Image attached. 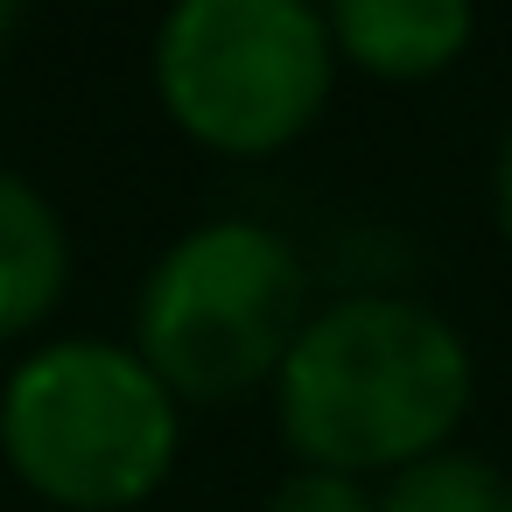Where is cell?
<instances>
[{"mask_svg": "<svg viewBox=\"0 0 512 512\" xmlns=\"http://www.w3.org/2000/svg\"><path fill=\"white\" fill-rule=\"evenodd\" d=\"M267 393L302 470L365 484L456 442L477 400V358L463 330L414 295H344L309 309Z\"/></svg>", "mask_w": 512, "mask_h": 512, "instance_id": "1", "label": "cell"}, {"mask_svg": "<svg viewBox=\"0 0 512 512\" xmlns=\"http://www.w3.org/2000/svg\"><path fill=\"white\" fill-rule=\"evenodd\" d=\"M309 323V267L260 218H204L176 232L134 295L127 351L176 407L267 393Z\"/></svg>", "mask_w": 512, "mask_h": 512, "instance_id": "2", "label": "cell"}, {"mask_svg": "<svg viewBox=\"0 0 512 512\" xmlns=\"http://www.w3.org/2000/svg\"><path fill=\"white\" fill-rule=\"evenodd\" d=\"M183 456V407L127 337H50L0 386V463L57 512H134Z\"/></svg>", "mask_w": 512, "mask_h": 512, "instance_id": "3", "label": "cell"}, {"mask_svg": "<svg viewBox=\"0 0 512 512\" xmlns=\"http://www.w3.org/2000/svg\"><path fill=\"white\" fill-rule=\"evenodd\" d=\"M148 85L190 148L267 162L323 120L337 50L316 0H169L148 43Z\"/></svg>", "mask_w": 512, "mask_h": 512, "instance_id": "4", "label": "cell"}, {"mask_svg": "<svg viewBox=\"0 0 512 512\" xmlns=\"http://www.w3.org/2000/svg\"><path fill=\"white\" fill-rule=\"evenodd\" d=\"M337 71L372 85H435L477 43V0H316Z\"/></svg>", "mask_w": 512, "mask_h": 512, "instance_id": "5", "label": "cell"}, {"mask_svg": "<svg viewBox=\"0 0 512 512\" xmlns=\"http://www.w3.org/2000/svg\"><path fill=\"white\" fill-rule=\"evenodd\" d=\"M71 295V232L57 204L0 162V344L36 337Z\"/></svg>", "mask_w": 512, "mask_h": 512, "instance_id": "6", "label": "cell"}, {"mask_svg": "<svg viewBox=\"0 0 512 512\" xmlns=\"http://www.w3.org/2000/svg\"><path fill=\"white\" fill-rule=\"evenodd\" d=\"M505 505V477L498 463L470 456V449H435L407 470H393L372 491V512H498Z\"/></svg>", "mask_w": 512, "mask_h": 512, "instance_id": "7", "label": "cell"}, {"mask_svg": "<svg viewBox=\"0 0 512 512\" xmlns=\"http://www.w3.org/2000/svg\"><path fill=\"white\" fill-rule=\"evenodd\" d=\"M260 512H372V491L358 484V477H337V470H288L267 498H260Z\"/></svg>", "mask_w": 512, "mask_h": 512, "instance_id": "8", "label": "cell"}, {"mask_svg": "<svg viewBox=\"0 0 512 512\" xmlns=\"http://www.w3.org/2000/svg\"><path fill=\"white\" fill-rule=\"evenodd\" d=\"M491 218H498V239L512 253V120L498 134V155H491Z\"/></svg>", "mask_w": 512, "mask_h": 512, "instance_id": "9", "label": "cell"}, {"mask_svg": "<svg viewBox=\"0 0 512 512\" xmlns=\"http://www.w3.org/2000/svg\"><path fill=\"white\" fill-rule=\"evenodd\" d=\"M22 8H29V0H0V64H8V50L22 36Z\"/></svg>", "mask_w": 512, "mask_h": 512, "instance_id": "10", "label": "cell"}, {"mask_svg": "<svg viewBox=\"0 0 512 512\" xmlns=\"http://www.w3.org/2000/svg\"><path fill=\"white\" fill-rule=\"evenodd\" d=\"M498 512H512V484H505V505H498Z\"/></svg>", "mask_w": 512, "mask_h": 512, "instance_id": "11", "label": "cell"}]
</instances>
